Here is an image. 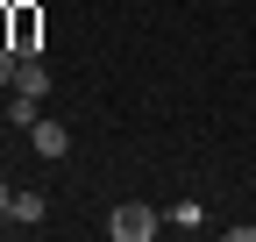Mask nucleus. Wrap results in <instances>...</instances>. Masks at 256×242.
Here are the masks:
<instances>
[{
	"label": "nucleus",
	"mask_w": 256,
	"mask_h": 242,
	"mask_svg": "<svg viewBox=\"0 0 256 242\" xmlns=\"http://www.w3.org/2000/svg\"><path fill=\"white\" fill-rule=\"evenodd\" d=\"M107 228H114V242H150V235H156V206H142V200H121Z\"/></svg>",
	"instance_id": "obj_1"
},
{
	"label": "nucleus",
	"mask_w": 256,
	"mask_h": 242,
	"mask_svg": "<svg viewBox=\"0 0 256 242\" xmlns=\"http://www.w3.org/2000/svg\"><path fill=\"white\" fill-rule=\"evenodd\" d=\"M164 221H171V228H185V235H192V228H206V214H200V206H192V200H178V206H171Z\"/></svg>",
	"instance_id": "obj_7"
},
{
	"label": "nucleus",
	"mask_w": 256,
	"mask_h": 242,
	"mask_svg": "<svg viewBox=\"0 0 256 242\" xmlns=\"http://www.w3.org/2000/svg\"><path fill=\"white\" fill-rule=\"evenodd\" d=\"M8 200H14V186H8V178H0V214H8Z\"/></svg>",
	"instance_id": "obj_9"
},
{
	"label": "nucleus",
	"mask_w": 256,
	"mask_h": 242,
	"mask_svg": "<svg viewBox=\"0 0 256 242\" xmlns=\"http://www.w3.org/2000/svg\"><path fill=\"white\" fill-rule=\"evenodd\" d=\"M28 150H36V157L50 164V157H64V150H72V128H64V121H57V114H43V121H36V128H28Z\"/></svg>",
	"instance_id": "obj_3"
},
{
	"label": "nucleus",
	"mask_w": 256,
	"mask_h": 242,
	"mask_svg": "<svg viewBox=\"0 0 256 242\" xmlns=\"http://www.w3.org/2000/svg\"><path fill=\"white\" fill-rule=\"evenodd\" d=\"M0 128H8V121H0Z\"/></svg>",
	"instance_id": "obj_11"
},
{
	"label": "nucleus",
	"mask_w": 256,
	"mask_h": 242,
	"mask_svg": "<svg viewBox=\"0 0 256 242\" xmlns=\"http://www.w3.org/2000/svg\"><path fill=\"white\" fill-rule=\"evenodd\" d=\"M0 8H8V0H0Z\"/></svg>",
	"instance_id": "obj_10"
},
{
	"label": "nucleus",
	"mask_w": 256,
	"mask_h": 242,
	"mask_svg": "<svg viewBox=\"0 0 256 242\" xmlns=\"http://www.w3.org/2000/svg\"><path fill=\"white\" fill-rule=\"evenodd\" d=\"M8 43H14V57H43V50H36V43H43V14L8 0Z\"/></svg>",
	"instance_id": "obj_2"
},
{
	"label": "nucleus",
	"mask_w": 256,
	"mask_h": 242,
	"mask_svg": "<svg viewBox=\"0 0 256 242\" xmlns=\"http://www.w3.org/2000/svg\"><path fill=\"white\" fill-rule=\"evenodd\" d=\"M8 221H22V228L43 221V192H14V200H8Z\"/></svg>",
	"instance_id": "obj_6"
},
{
	"label": "nucleus",
	"mask_w": 256,
	"mask_h": 242,
	"mask_svg": "<svg viewBox=\"0 0 256 242\" xmlns=\"http://www.w3.org/2000/svg\"><path fill=\"white\" fill-rule=\"evenodd\" d=\"M0 121H8V128H36V121H43V100L8 86V100H0Z\"/></svg>",
	"instance_id": "obj_4"
},
{
	"label": "nucleus",
	"mask_w": 256,
	"mask_h": 242,
	"mask_svg": "<svg viewBox=\"0 0 256 242\" xmlns=\"http://www.w3.org/2000/svg\"><path fill=\"white\" fill-rule=\"evenodd\" d=\"M14 93L50 100V64H43V57H22V64H14Z\"/></svg>",
	"instance_id": "obj_5"
},
{
	"label": "nucleus",
	"mask_w": 256,
	"mask_h": 242,
	"mask_svg": "<svg viewBox=\"0 0 256 242\" xmlns=\"http://www.w3.org/2000/svg\"><path fill=\"white\" fill-rule=\"evenodd\" d=\"M14 64H22V57H14L8 43H0V86H14Z\"/></svg>",
	"instance_id": "obj_8"
}]
</instances>
